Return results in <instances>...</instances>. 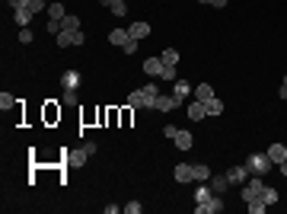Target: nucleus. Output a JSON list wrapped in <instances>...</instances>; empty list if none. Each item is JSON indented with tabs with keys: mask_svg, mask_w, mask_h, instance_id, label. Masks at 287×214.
Listing matches in <instances>:
<instances>
[{
	"mask_svg": "<svg viewBox=\"0 0 287 214\" xmlns=\"http://www.w3.org/2000/svg\"><path fill=\"white\" fill-rule=\"evenodd\" d=\"M159 80H179V70H175V64H163V70H159Z\"/></svg>",
	"mask_w": 287,
	"mask_h": 214,
	"instance_id": "nucleus-24",
	"label": "nucleus"
},
{
	"mask_svg": "<svg viewBox=\"0 0 287 214\" xmlns=\"http://www.w3.org/2000/svg\"><path fill=\"white\" fill-rule=\"evenodd\" d=\"M198 3H211V0H198Z\"/></svg>",
	"mask_w": 287,
	"mask_h": 214,
	"instance_id": "nucleus-43",
	"label": "nucleus"
},
{
	"mask_svg": "<svg viewBox=\"0 0 287 214\" xmlns=\"http://www.w3.org/2000/svg\"><path fill=\"white\" fill-rule=\"evenodd\" d=\"M191 93H195V90H191V83H189V80H182V77H179V80H173V96H175V99H182V102H185V99L191 96Z\"/></svg>",
	"mask_w": 287,
	"mask_h": 214,
	"instance_id": "nucleus-6",
	"label": "nucleus"
},
{
	"mask_svg": "<svg viewBox=\"0 0 287 214\" xmlns=\"http://www.w3.org/2000/svg\"><path fill=\"white\" fill-rule=\"evenodd\" d=\"M179 106H182V99H175V96H163V93H159V96H157V99H153L147 109H157V112H173V109H179Z\"/></svg>",
	"mask_w": 287,
	"mask_h": 214,
	"instance_id": "nucleus-3",
	"label": "nucleus"
},
{
	"mask_svg": "<svg viewBox=\"0 0 287 214\" xmlns=\"http://www.w3.org/2000/svg\"><path fill=\"white\" fill-rule=\"evenodd\" d=\"M48 16H51L54 23H61V19L67 16V10H64V3H61V0H54V3H48Z\"/></svg>",
	"mask_w": 287,
	"mask_h": 214,
	"instance_id": "nucleus-15",
	"label": "nucleus"
},
{
	"mask_svg": "<svg viewBox=\"0 0 287 214\" xmlns=\"http://www.w3.org/2000/svg\"><path fill=\"white\" fill-rule=\"evenodd\" d=\"M227 185H230L227 173H223V176H211V189L217 192V195H220V192H227Z\"/></svg>",
	"mask_w": 287,
	"mask_h": 214,
	"instance_id": "nucleus-22",
	"label": "nucleus"
},
{
	"mask_svg": "<svg viewBox=\"0 0 287 214\" xmlns=\"http://www.w3.org/2000/svg\"><path fill=\"white\" fill-rule=\"evenodd\" d=\"M141 201H128V205H125V208H121V211H125V214H141Z\"/></svg>",
	"mask_w": 287,
	"mask_h": 214,
	"instance_id": "nucleus-32",
	"label": "nucleus"
},
{
	"mask_svg": "<svg viewBox=\"0 0 287 214\" xmlns=\"http://www.w3.org/2000/svg\"><path fill=\"white\" fill-rule=\"evenodd\" d=\"M121 51H125V54H134V51H137V38H131V42H125V45H121Z\"/></svg>",
	"mask_w": 287,
	"mask_h": 214,
	"instance_id": "nucleus-34",
	"label": "nucleus"
},
{
	"mask_svg": "<svg viewBox=\"0 0 287 214\" xmlns=\"http://www.w3.org/2000/svg\"><path fill=\"white\" fill-rule=\"evenodd\" d=\"M61 29H67V32H77V29H80V16L67 13L64 19H61Z\"/></svg>",
	"mask_w": 287,
	"mask_h": 214,
	"instance_id": "nucleus-20",
	"label": "nucleus"
},
{
	"mask_svg": "<svg viewBox=\"0 0 287 214\" xmlns=\"http://www.w3.org/2000/svg\"><path fill=\"white\" fill-rule=\"evenodd\" d=\"M265 208H268V205H265L262 198H258V201H249V211H252V214H265Z\"/></svg>",
	"mask_w": 287,
	"mask_h": 214,
	"instance_id": "nucleus-33",
	"label": "nucleus"
},
{
	"mask_svg": "<svg viewBox=\"0 0 287 214\" xmlns=\"http://www.w3.org/2000/svg\"><path fill=\"white\" fill-rule=\"evenodd\" d=\"M7 3H10V10H23L29 0H7Z\"/></svg>",
	"mask_w": 287,
	"mask_h": 214,
	"instance_id": "nucleus-37",
	"label": "nucleus"
},
{
	"mask_svg": "<svg viewBox=\"0 0 287 214\" xmlns=\"http://www.w3.org/2000/svg\"><path fill=\"white\" fill-rule=\"evenodd\" d=\"M268 157H271V163L278 166V163L287 160V147L284 144H271V147H268Z\"/></svg>",
	"mask_w": 287,
	"mask_h": 214,
	"instance_id": "nucleus-12",
	"label": "nucleus"
},
{
	"mask_svg": "<svg viewBox=\"0 0 287 214\" xmlns=\"http://www.w3.org/2000/svg\"><path fill=\"white\" fill-rule=\"evenodd\" d=\"M262 201H265V205H274V201H278V189L265 185V189H262Z\"/></svg>",
	"mask_w": 287,
	"mask_h": 214,
	"instance_id": "nucleus-27",
	"label": "nucleus"
},
{
	"mask_svg": "<svg viewBox=\"0 0 287 214\" xmlns=\"http://www.w3.org/2000/svg\"><path fill=\"white\" fill-rule=\"evenodd\" d=\"M163 134H166L169 141H175V134H179V125H166V128H163Z\"/></svg>",
	"mask_w": 287,
	"mask_h": 214,
	"instance_id": "nucleus-35",
	"label": "nucleus"
},
{
	"mask_svg": "<svg viewBox=\"0 0 287 214\" xmlns=\"http://www.w3.org/2000/svg\"><path fill=\"white\" fill-rule=\"evenodd\" d=\"M19 42L29 45V42H32V29H26V26H23V29H19Z\"/></svg>",
	"mask_w": 287,
	"mask_h": 214,
	"instance_id": "nucleus-36",
	"label": "nucleus"
},
{
	"mask_svg": "<svg viewBox=\"0 0 287 214\" xmlns=\"http://www.w3.org/2000/svg\"><path fill=\"white\" fill-rule=\"evenodd\" d=\"M211 96H214V86H211V83H198V86H195V99H198V102H207Z\"/></svg>",
	"mask_w": 287,
	"mask_h": 214,
	"instance_id": "nucleus-17",
	"label": "nucleus"
},
{
	"mask_svg": "<svg viewBox=\"0 0 287 214\" xmlns=\"http://www.w3.org/2000/svg\"><path fill=\"white\" fill-rule=\"evenodd\" d=\"M26 10H32V13H42V10H48V0H29V3H26Z\"/></svg>",
	"mask_w": 287,
	"mask_h": 214,
	"instance_id": "nucleus-30",
	"label": "nucleus"
},
{
	"mask_svg": "<svg viewBox=\"0 0 287 214\" xmlns=\"http://www.w3.org/2000/svg\"><path fill=\"white\" fill-rule=\"evenodd\" d=\"M128 32H131V38H137V42H141V38L150 35V23H134V26H128Z\"/></svg>",
	"mask_w": 287,
	"mask_h": 214,
	"instance_id": "nucleus-14",
	"label": "nucleus"
},
{
	"mask_svg": "<svg viewBox=\"0 0 287 214\" xmlns=\"http://www.w3.org/2000/svg\"><path fill=\"white\" fill-rule=\"evenodd\" d=\"M262 189H265V182H262V176H249L246 179V185H242V192H239V198L249 205V201H258L262 198Z\"/></svg>",
	"mask_w": 287,
	"mask_h": 214,
	"instance_id": "nucleus-2",
	"label": "nucleus"
},
{
	"mask_svg": "<svg viewBox=\"0 0 287 214\" xmlns=\"http://www.w3.org/2000/svg\"><path fill=\"white\" fill-rule=\"evenodd\" d=\"M109 10H112L115 16H128V3H125V0H112V3H109Z\"/></svg>",
	"mask_w": 287,
	"mask_h": 214,
	"instance_id": "nucleus-28",
	"label": "nucleus"
},
{
	"mask_svg": "<svg viewBox=\"0 0 287 214\" xmlns=\"http://www.w3.org/2000/svg\"><path fill=\"white\" fill-rule=\"evenodd\" d=\"M185 112H189V118H191V122H201V118H204V115H207V109H204V102H189V106H185Z\"/></svg>",
	"mask_w": 287,
	"mask_h": 214,
	"instance_id": "nucleus-8",
	"label": "nucleus"
},
{
	"mask_svg": "<svg viewBox=\"0 0 287 214\" xmlns=\"http://www.w3.org/2000/svg\"><path fill=\"white\" fill-rule=\"evenodd\" d=\"M83 42H86V32L77 29V32H74V45H83Z\"/></svg>",
	"mask_w": 287,
	"mask_h": 214,
	"instance_id": "nucleus-38",
	"label": "nucleus"
},
{
	"mask_svg": "<svg viewBox=\"0 0 287 214\" xmlns=\"http://www.w3.org/2000/svg\"><path fill=\"white\" fill-rule=\"evenodd\" d=\"M54 38H58V48H70L74 45V32H67V29H61Z\"/></svg>",
	"mask_w": 287,
	"mask_h": 214,
	"instance_id": "nucleus-23",
	"label": "nucleus"
},
{
	"mask_svg": "<svg viewBox=\"0 0 287 214\" xmlns=\"http://www.w3.org/2000/svg\"><path fill=\"white\" fill-rule=\"evenodd\" d=\"M281 99L287 102V80H284V83H281Z\"/></svg>",
	"mask_w": 287,
	"mask_h": 214,
	"instance_id": "nucleus-40",
	"label": "nucleus"
},
{
	"mask_svg": "<svg viewBox=\"0 0 287 214\" xmlns=\"http://www.w3.org/2000/svg\"><path fill=\"white\" fill-rule=\"evenodd\" d=\"M191 144H195V138H191L189 131L179 128V134H175V147H179V150H191Z\"/></svg>",
	"mask_w": 287,
	"mask_h": 214,
	"instance_id": "nucleus-16",
	"label": "nucleus"
},
{
	"mask_svg": "<svg viewBox=\"0 0 287 214\" xmlns=\"http://www.w3.org/2000/svg\"><path fill=\"white\" fill-rule=\"evenodd\" d=\"M195 211H198V214H220V211H223V198H220V195H211V198L201 201Z\"/></svg>",
	"mask_w": 287,
	"mask_h": 214,
	"instance_id": "nucleus-5",
	"label": "nucleus"
},
{
	"mask_svg": "<svg viewBox=\"0 0 287 214\" xmlns=\"http://www.w3.org/2000/svg\"><path fill=\"white\" fill-rule=\"evenodd\" d=\"M159 61L163 64H179V51H175V48H166V51H159Z\"/></svg>",
	"mask_w": 287,
	"mask_h": 214,
	"instance_id": "nucleus-25",
	"label": "nucleus"
},
{
	"mask_svg": "<svg viewBox=\"0 0 287 214\" xmlns=\"http://www.w3.org/2000/svg\"><path fill=\"white\" fill-rule=\"evenodd\" d=\"M204 109H207V115H223V102H220L217 96H211V99L204 102Z\"/></svg>",
	"mask_w": 287,
	"mask_h": 214,
	"instance_id": "nucleus-21",
	"label": "nucleus"
},
{
	"mask_svg": "<svg viewBox=\"0 0 287 214\" xmlns=\"http://www.w3.org/2000/svg\"><path fill=\"white\" fill-rule=\"evenodd\" d=\"M211 7H217V10H220V7H227V0H211Z\"/></svg>",
	"mask_w": 287,
	"mask_h": 214,
	"instance_id": "nucleus-42",
	"label": "nucleus"
},
{
	"mask_svg": "<svg viewBox=\"0 0 287 214\" xmlns=\"http://www.w3.org/2000/svg\"><path fill=\"white\" fill-rule=\"evenodd\" d=\"M159 70H163V61H159V58H147V61H144V74L147 77H159Z\"/></svg>",
	"mask_w": 287,
	"mask_h": 214,
	"instance_id": "nucleus-13",
	"label": "nucleus"
},
{
	"mask_svg": "<svg viewBox=\"0 0 287 214\" xmlns=\"http://www.w3.org/2000/svg\"><path fill=\"white\" fill-rule=\"evenodd\" d=\"M249 176H252V173H249V166H246V163H239V166H230V169H227L230 185H242Z\"/></svg>",
	"mask_w": 287,
	"mask_h": 214,
	"instance_id": "nucleus-4",
	"label": "nucleus"
},
{
	"mask_svg": "<svg viewBox=\"0 0 287 214\" xmlns=\"http://www.w3.org/2000/svg\"><path fill=\"white\" fill-rule=\"evenodd\" d=\"M191 169H195V182H207V179H211V166H204V163H191Z\"/></svg>",
	"mask_w": 287,
	"mask_h": 214,
	"instance_id": "nucleus-18",
	"label": "nucleus"
},
{
	"mask_svg": "<svg viewBox=\"0 0 287 214\" xmlns=\"http://www.w3.org/2000/svg\"><path fill=\"white\" fill-rule=\"evenodd\" d=\"M278 169H281V176L287 179V160H284V163H278Z\"/></svg>",
	"mask_w": 287,
	"mask_h": 214,
	"instance_id": "nucleus-41",
	"label": "nucleus"
},
{
	"mask_svg": "<svg viewBox=\"0 0 287 214\" xmlns=\"http://www.w3.org/2000/svg\"><path fill=\"white\" fill-rule=\"evenodd\" d=\"M86 157H90L86 150H77V153H70V157H67V163H70V166H83Z\"/></svg>",
	"mask_w": 287,
	"mask_h": 214,
	"instance_id": "nucleus-26",
	"label": "nucleus"
},
{
	"mask_svg": "<svg viewBox=\"0 0 287 214\" xmlns=\"http://www.w3.org/2000/svg\"><path fill=\"white\" fill-rule=\"evenodd\" d=\"M211 192H214V189H207V185H198V189H195V201H198V205H201V201H207V198H211Z\"/></svg>",
	"mask_w": 287,
	"mask_h": 214,
	"instance_id": "nucleus-29",
	"label": "nucleus"
},
{
	"mask_svg": "<svg viewBox=\"0 0 287 214\" xmlns=\"http://www.w3.org/2000/svg\"><path fill=\"white\" fill-rule=\"evenodd\" d=\"M64 102H77V90H64Z\"/></svg>",
	"mask_w": 287,
	"mask_h": 214,
	"instance_id": "nucleus-39",
	"label": "nucleus"
},
{
	"mask_svg": "<svg viewBox=\"0 0 287 214\" xmlns=\"http://www.w3.org/2000/svg\"><path fill=\"white\" fill-rule=\"evenodd\" d=\"M175 182H195V169H191V163H179V166L173 169Z\"/></svg>",
	"mask_w": 287,
	"mask_h": 214,
	"instance_id": "nucleus-7",
	"label": "nucleus"
},
{
	"mask_svg": "<svg viewBox=\"0 0 287 214\" xmlns=\"http://www.w3.org/2000/svg\"><path fill=\"white\" fill-rule=\"evenodd\" d=\"M147 102H150V99H147V93H144V90H131V96H128V106L131 109H144Z\"/></svg>",
	"mask_w": 287,
	"mask_h": 214,
	"instance_id": "nucleus-11",
	"label": "nucleus"
},
{
	"mask_svg": "<svg viewBox=\"0 0 287 214\" xmlns=\"http://www.w3.org/2000/svg\"><path fill=\"white\" fill-rule=\"evenodd\" d=\"M32 16H35V13H32V10H13V19H16V26H29L32 23Z\"/></svg>",
	"mask_w": 287,
	"mask_h": 214,
	"instance_id": "nucleus-19",
	"label": "nucleus"
},
{
	"mask_svg": "<svg viewBox=\"0 0 287 214\" xmlns=\"http://www.w3.org/2000/svg\"><path fill=\"white\" fill-rule=\"evenodd\" d=\"M61 83H64V90H77L80 86V70H64V77H61Z\"/></svg>",
	"mask_w": 287,
	"mask_h": 214,
	"instance_id": "nucleus-9",
	"label": "nucleus"
},
{
	"mask_svg": "<svg viewBox=\"0 0 287 214\" xmlns=\"http://www.w3.org/2000/svg\"><path fill=\"white\" fill-rule=\"evenodd\" d=\"M13 102H16V99H13V96H10L7 90L0 93V109H3V112H7V109H13Z\"/></svg>",
	"mask_w": 287,
	"mask_h": 214,
	"instance_id": "nucleus-31",
	"label": "nucleus"
},
{
	"mask_svg": "<svg viewBox=\"0 0 287 214\" xmlns=\"http://www.w3.org/2000/svg\"><path fill=\"white\" fill-rule=\"evenodd\" d=\"M109 42H112L115 48H121L125 42H131V32L128 29H112V32H109Z\"/></svg>",
	"mask_w": 287,
	"mask_h": 214,
	"instance_id": "nucleus-10",
	"label": "nucleus"
},
{
	"mask_svg": "<svg viewBox=\"0 0 287 214\" xmlns=\"http://www.w3.org/2000/svg\"><path fill=\"white\" fill-rule=\"evenodd\" d=\"M246 166H249L252 176H265V173H271V157L268 153H249V160H246Z\"/></svg>",
	"mask_w": 287,
	"mask_h": 214,
	"instance_id": "nucleus-1",
	"label": "nucleus"
}]
</instances>
